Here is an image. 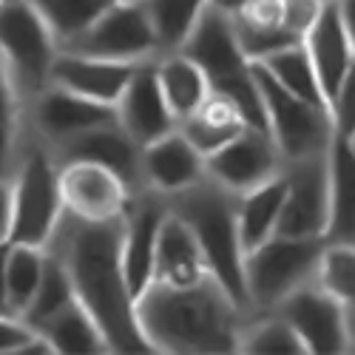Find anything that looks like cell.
Returning <instances> with one entry per match:
<instances>
[{
	"label": "cell",
	"mask_w": 355,
	"mask_h": 355,
	"mask_svg": "<svg viewBox=\"0 0 355 355\" xmlns=\"http://www.w3.org/2000/svg\"><path fill=\"white\" fill-rule=\"evenodd\" d=\"M3 216L0 236L3 245H35L49 248L57 227L66 216V202L60 188V159L51 148L28 128L20 151L3 173Z\"/></svg>",
	"instance_id": "cell-3"
},
{
	"label": "cell",
	"mask_w": 355,
	"mask_h": 355,
	"mask_svg": "<svg viewBox=\"0 0 355 355\" xmlns=\"http://www.w3.org/2000/svg\"><path fill=\"white\" fill-rule=\"evenodd\" d=\"M63 49L123 63H148L162 57L159 35L145 0H114L83 35Z\"/></svg>",
	"instance_id": "cell-9"
},
{
	"label": "cell",
	"mask_w": 355,
	"mask_h": 355,
	"mask_svg": "<svg viewBox=\"0 0 355 355\" xmlns=\"http://www.w3.org/2000/svg\"><path fill=\"white\" fill-rule=\"evenodd\" d=\"M208 176V157L176 128L142 148V180L162 196H173Z\"/></svg>",
	"instance_id": "cell-17"
},
{
	"label": "cell",
	"mask_w": 355,
	"mask_h": 355,
	"mask_svg": "<svg viewBox=\"0 0 355 355\" xmlns=\"http://www.w3.org/2000/svg\"><path fill=\"white\" fill-rule=\"evenodd\" d=\"M248 116L242 114V108L236 105L230 97L211 92V97L205 100L188 120L180 123V131L199 148L205 157H211L214 151H219L222 145H227L233 137H239L248 128Z\"/></svg>",
	"instance_id": "cell-23"
},
{
	"label": "cell",
	"mask_w": 355,
	"mask_h": 355,
	"mask_svg": "<svg viewBox=\"0 0 355 355\" xmlns=\"http://www.w3.org/2000/svg\"><path fill=\"white\" fill-rule=\"evenodd\" d=\"M253 69H256V80H259L264 114H268V131H270L273 142L279 145L284 162L327 154L333 145V137H336L330 111L324 105L307 103L302 97H295L293 92H287V88L282 83H276L273 74L268 69H261L259 63H253Z\"/></svg>",
	"instance_id": "cell-8"
},
{
	"label": "cell",
	"mask_w": 355,
	"mask_h": 355,
	"mask_svg": "<svg viewBox=\"0 0 355 355\" xmlns=\"http://www.w3.org/2000/svg\"><path fill=\"white\" fill-rule=\"evenodd\" d=\"M26 123L54 151L85 131L120 123V114L116 105L80 97L60 85H49L35 100L26 103Z\"/></svg>",
	"instance_id": "cell-12"
},
{
	"label": "cell",
	"mask_w": 355,
	"mask_h": 355,
	"mask_svg": "<svg viewBox=\"0 0 355 355\" xmlns=\"http://www.w3.org/2000/svg\"><path fill=\"white\" fill-rule=\"evenodd\" d=\"M168 216V196L142 188L131 196V205L123 222V264L131 284V293L139 295L154 284L159 233Z\"/></svg>",
	"instance_id": "cell-15"
},
{
	"label": "cell",
	"mask_w": 355,
	"mask_h": 355,
	"mask_svg": "<svg viewBox=\"0 0 355 355\" xmlns=\"http://www.w3.org/2000/svg\"><path fill=\"white\" fill-rule=\"evenodd\" d=\"M63 46L32 0L0 3V74L28 103L51 85Z\"/></svg>",
	"instance_id": "cell-6"
},
{
	"label": "cell",
	"mask_w": 355,
	"mask_h": 355,
	"mask_svg": "<svg viewBox=\"0 0 355 355\" xmlns=\"http://www.w3.org/2000/svg\"><path fill=\"white\" fill-rule=\"evenodd\" d=\"M327 239L276 233L245 259L250 313H273L290 293L315 282Z\"/></svg>",
	"instance_id": "cell-7"
},
{
	"label": "cell",
	"mask_w": 355,
	"mask_h": 355,
	"mask_svg": "<svg viewBox=\"0 0 355 355\" xmlns=\"http://www.w3.org/2000/svg\"><path fill=\"white\" fill-rule=\"evenodd\" d=\"M145 6L157 26L162 54H171L188 43L196 23L208 12L211 0H145Z\"/></svg>",
	"instance_id": "cell-30"
},
{
	"label": "cell",
	"mask_w": 355,
	"mask_h": 355,
	"mask_svg": "<svg viewBox=\"0 0 355 355\" xmlns=\"http://www.w3.org/2000/svg\"><path fill=\"white\" fill-rule=\"evenodd\" d=\"M77 295H74V287H71V279L63 268V261L57 259L51 250H49V268H46V276H43V284L35 295V302L32 307L26 310V321L32 324V327H43V324L49 318H54L57 313H60L69 302H74Z\"/></svg>",
	"instance_id": "cell-33"
},
{
	"label": "cell",
	"mask_w": 355,
	"mask_h": 355,
	"mask_svg": "<svg viewBox=\"0 0 355 355\" xmlns=\"http://www.w3.org/2000/svg\"><path fill=\"white\" fill-rule=\"evenodd\" d=\"M349 327H352V352H355V313H349Z\"/></svg>",
	"instance_id": "cell-39"
},
{
	"label": "cell",
	"mask_w": 355,
	"mask_h": 355,
	"mask_svg": "<svg viewBox=\"0 0 355 355\" xmlns=\"http://www.w3.org/2000/svg\"><path fill=\"white\" fill-rule=\"evenodd\" d=\"M180 51L193 57L208 74L214 92L230 97L239 105L253 128L268 131V114H264L253 60L245 54L236 23L227 12L208 6V12L202 15V20L196 23L188 43Z\"/></svg>",
	"instance_id": "cell-5"
},
{
	"label": "cell",
	"mask_w": 355,
	"mask_h": 355,
	"mask_svg": "<svg viewBox=\"0 0 355 355\" xmlns=\"http://www.w3.org/2000/svg\"><path fill=\"white\" fill-rule=\"evenodd\" d=\"M49 248L3 245V315H26L43 284Z\"/></svg>",
	"instance_id": "cell-22"
},
{
	"label": "cell",
	"mask_w": 355,
	"mask_h": 355,
	"mask_svg": "<svg viewBox=\"0 0 355 355\" xmlns=\"http://www.w3.org/2000/svg\"><path fill=\"white\" fill-rule=\"evenodd\" d=\"M32 3L46 17L60 46H66L77 35H83L114 0H32Z\"/></svg>",
	"instance_id": "cell-31"
},
{
	"label": "cell",
	"mask_w": 355,
	"mask_h": 355,
	"mask_svg": "<svg viewBox=\"0 0 355 355\" xmlns=\"http://www.w3.org/2000/svg\"><path fill=\"white\" fill-rule=\"evenodd\" d=\"M137 313L151 349L173 355L239 352L250 318L216 276L188 287L154 282L137 299Z\"/></svg>",
	"instance_id": "cell-2"
},
{
	"label": "cell",
	"mask_w": 355,
	"mask_h": 355,
	"mask_svg": "<svg viewBox=\"0 0 355 355\" xmlns=\"http://www.w3.org/2000/svg\"><path fill=\"white\" fill-rule=\"evenodd\" d=\"M168 205L193 230L205 250V259H208L211 273L250 313L245 276L248 250L239 230V193H233L211 176H205L202 182L168 196Z\"/></svg>",
	"instance_id": "cell-4"
},
{
	"label": "cell",
	"mask_w": 355,
	"mask_h": 355,
	"mask_svg": "<svg viewBox=\"0 0 355 355\" xmlns=\"http://www.w3.org/2000/svg\"><path fill=\"white\" fill-rule=\"evenodd\" d=\"M157 74L162 83L165 100L171 105V111L176 114V120H188V116L211 97L214 85L205 74V69L188 57L185 51H171L162 54L157 60Z\"/></svg>",
	"instance_id": "cell-24"
},
{
	"label": "cell",
	"mask_w": 355,
	"mask_h": 355,
	"mask_svg": "<svg viewBox=\"0 0 355 355\" xmlns=\"http://www.w3.org/2000/svg\"><path fill=\"white\" fill-rule=\"evenodd\" d=\"M349 142H352V148H355V139H349Z\"/></svg>",
	"instance_id": "cell-41"
},
{
	"label": "cell",
	"mask_w": 355,
	"mask_h": 355,
	"mask_svg": "<svg viewBox=\"0 0 355 355\" xmlns=\"http://www.w3.org/2000/svg\"><path fill=\"white\" fill-rule=\"evenodd\" d=\"M284 171V157L273 137L261 128L248 125L239 137L208 157V176L233 193H248L264 182L276 180Z\"/></svg>",
	"instance_id": "cell-14"
},
{
	"label": "cell",
	"mask_w": 355,
	"mask_h": 355,
	"mask_svg": "<svg viewBox=\"0 0 355 355\" xmlns=\"http://www.w3.org/2000/svg\"><path fill=\"white\" fill-rule=\"evenodd\" d=\"M284 199H287L284 171L276 176V180L239 196V230H242V242H245L248 253L279 233L282 214H284Z\"/></svg>",
	"instance_id": "cell-26"
},
{
	"label": "cell",
	"mask_w": 355,
	"mask_h": 355,
	"mask_svg": "<svg viewBox=\"0 0 355 355\" xmlns=\"http://www.w3.org/2000/svg\"><path fill=\"white\" fill-rule=\"evenodd\" d=\"M239 352L253 355H299L307 352L304 341L293 330V324L282 313H250L245 333L239 341Z\"/></svg>",
	"instance_id": "cell-29"
},
{
	"label": "cell",
	"mask_w": 355,
	"mask_h": 355,
	"mask_svg": "<svg viewBox=\"0 0 355 355\" xmlns=\"http://www.w3.org/2000/svg\"><path fill=\"white\" fill-rule=\"evenodd\" d=\"M315 282L330 295L355 313V245L352 242H327L318 261Z\"/></svg>",
	"instance_id": "cell-32"
},
{
	"label": "cell",
	"mask_w": 355,
	"mask_h": 355,
	"mask_svg": "<svg viewBox=\"0 0 355 355\" xmlns=\"http://www.w3.org/2000/svg\"><path fill=\"white\" fill-rule=\"evenodd\" d=\"M330 185L333 208L327 242L355 245V148L341 134H336L330 145Z\"/></svg>",
	"instance_id": "cell-25"
},
{
	"label": "cell",
	"mask_w": 355,
	"mask_h": 355,
	"mask_svg": "<svg viewBox=\"0 0 355 355\" xmlns=\"http://www.w3.org/2000/svg\"><path fill=\"white\" fill-rule=\"evenodd\" d=\"M54 157L60 159V165L63 162H97V165H105V168L120 173L134 191L145 188V180H142V145H137L131 139V134L120 123H111V125L85 131V134L69 139L66 145L54 148Z\"/></svg>",
	"instance_id": "cell-19"
},
{
	"label": "cell",
	"mask_w": 355,
	"mask_h": 355,
	"mask_svg": "<svg viewBox=\"0 0 355 355\" xmlns=\"http://www.w3.org/2000/svg\"><path fill=\"white\" fill-rule=\"evenodd\" d=\"M40 333L54 344L57 355H94V352H111L105 344V336L94 315L83 307L80 299L69 302L54 318H49Z\"/></svg>",
	"instance_id": "cell-27"
},
{
	"label": "cell",
	"mask_w": 355,
	"mask_h": 355,
	"mask_svg": "<svg viewBox=\"0 0 355 355\" xmlns=\"http://www.w3.org/2000/svg\"><path fill=\"white\" fill-rule=\"evenodd\" d=\"M250 3V0H211V6H216V9H222V12H227L230 17L236 15V12H242L245 6Z\"/></svg>",
	"instance_id": "cell-38"
},
{
	"label": "cell",
	"mask_w": 355,
	"mask_h": 355,
	"mask_svg": "<svg viewBox=\"0 0 355 355\" xmlns=\"http://www.w3.org/2000/svg\"><path fill=\"white\" fill-rule=\"evenodd\" d=\"M287 199L279 233L327 239L330 208H333V185H330V151L284 162Z\"/></svg>",
	"instance_id": "cell-10"
},
{
	"label": "cell",
	"mask_w": 355,
	"mask_h": 355,
	"mask_svg": "<svg viewBox=\"0 0 355 355\" xmlns=\"http://www.w3.org/2000/svg\"><path fill=\"white\" fill-rule=\"evenodd\" d=\"M123 222H85L66 211L49 250L63 261L74 295L94 315L111 352H154L123 264Z\"/></svg>",
	"instance_id": "cell-1"
},
{
	"label": "cell",
	"mask_w": 355,
	"mask_h": 355,
	"mask_svg": "<svg viewBox=\"0 0 355 355\" xmlns=\"http://www.w3.org/2000/svg\"><path fill=\"white\" fill-rule=\"evenodd\" d=\"M208 276H214V273L208 268V259H205L199 239L188 227V222L182 216H176L168 205V216H165V225L159 233L154 282L171 284V287H188V284H196Z\"/></svg>",
	"instance_id": "cell-20"
},
{
	"label": "cell",
	"mask_w": 355,
	"mask_h": 355,
	"mask_svg": "<svg viewBox=\"0 0 355 355\" xmlns=\"http://www.w3.org/2000/svg\"><path fill=\"white\" fill-rule=\"evenodd\" d=\"M330 116H333V125L336 134L355 139V63L347 71V77L341 80L338 92L330 100Z\"/></svg>",
	"instance_id": "cell-34"
},
{
	"label": "cell",
	"mask_w": 355,
	"mask_h": 355,
	"mask_svg": "<svg viewBox=\"0 0 355 355\" xmlns=\"http://www.w3.org/2000/svg\"><path fill=\"white\" fill-rule=\"evenodd\" d=\"M157 60H148V63L137 66L125 94L120 97V103H116L120 125L142 148L180 128V120H176V114L171 111V105L165 100L162 83L157 74Z\"/></svg>",
	"instance_id": "cell-16"
},
{
	"label": "cell",
	"mask_w": 355,
	"mask_h": 355,
	"mask_svg": "<svg viewBox=\"0 0 355 355\" xmlns=\"http://www.w3.org/2000/svg\"><path fill=\"white\" fill-rule=\"evenodd\" d=\"M304 46H307V51L313 57V66L318 71L324 97H327V105H330V100L338 92L341 80L347 77V71L355 63V49H352L349 35L344 28L338 0H330V3L324 6L318 23L310 28V35L304 37Z\"/></svg>",
	"instance_id": "cell-21"
},
{
	"label": "cell",
	"mask_w": 355,
	"mask_h": 355,
	"mask_svg": "<svg viewBox=\"0 0 355 355\" xmlns=\"http://www.w3.org/2000/svg\"><path fill=\"white\" fill-rule=\"evenodd\" d=\"M276 313H282L293 324V330L299 333L310 355L352 352L349 310L318 282H310L290 293L276 307Z\"/></svg>",
	"instance_id": "cell-11"
},
{
	"label": "cell",
	"mask_w": 355,
	"mask_h": 355,
	"mask_svg": "<svg viewBox=\"0 0 355 355\" xmlns=\"http://www.w3.org/2000/svg\"><path fill=\"white\" fill-rule=\"evenodd\" d=\"M60 188L66 211L85 222L125 219L131 196L137 193L116 171L97 162H63Z\"/></svg>",
	"instance_id": "cell-13"
},
{
	"label": "cell",
	"mask_w": 355,
	"mask_h": 355,
	"mask_svg": "<svg viewBox=\"0 0 355 355\" xmlns=\"http://www.w3.org/2000/svg\"><path fill=\"white\" fill-rule=\"evenodd\" d=\"M338 9H341V20L349 35V43L355 49V0H338Z\"/></svg>",
	"instance_id": "cell-37"
},
{
	"label": "cell",
	"mask_w": 355,
	"mask_h": 355,
	"mask_svg": "<svg viewBox=\"0 0 355 355\" xmlns=\"http://www.w3.org/2000/svg\"><path fill=\"white\" fill-rule=\"evenodd\" d=\"M261 69H268L273 74L276 83H282L287 92H293L295 97H302L307 103H315V105H327V97H324V88H321V80H318V71L313 66V57L302 43H293V46H284L273 54H268L264 60H256Z\"/></svg>",
	"instance_id": "cell-28"
},
{
	"label": "cell",
	"mask_w": 355,
	"mask_h": 355,
	"mask_svg": "<svg viewBox=\"0 0 355 355\" xmlns=\"http://www.w3.org/2000/svg\"><path fill=\"white\" fill-rule=\"evenodd\" d=\"M0 3H17V0H0Z\"/></svg>",
	"instance_id": "cell-40"
},
{
	"label": "cell",
	"mask_w": 355,
	"mask_h": 355,
	"mask_svg": "<svg viewBox=\"0 0 355 355\" xmlns=\"http://www.w3.org/2000/svg\"><path fill=\"white\" fill-rule=\"evenodd\" d=\"M139 63H123V60H105V57L77 54V51H60L51 71V85H60L66 92H74L80 97L116 105L120 97L134 77Z\"/></svg>",
	"instance_id": "cell-18"
},
{
	"label": "cell",
	"mask_w": 355,
	"mask_h": 355,
	"mask_svg": "<svg viewBox=\"0 0 355 355\" xmlns=\"http://www.w3.org/2000/svg\"><path fill=\"white\" fill-rule=\"evenodd\" d=\"M40 330L32 327L20 315H0V352L3 355H23L26 347L35 341Z\"/></svg>",
	"instance_id": "cell-36"
},
{
	"label": "cell",
	"mask_w": 355,
	"mask_h": 355,
	"mask_svg": "<svg viewBox=\"0 0 355 355\" xmlns=\"http://www.w3.org/2000/svg\"><path fill=\"white\" fill-rule=\"evenodd\" d=\"M327 3L330 0H284V28L299 40H304Z\"/></svg>",
	"instance_id": "cell-35"
}]
</instances>
